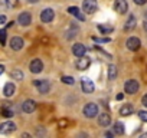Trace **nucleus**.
Segmentation results:
<instances>
[{
  "label": "nucleus",
  "instance_id": "obj_1",
  "mask_svg": "<svg viewBox=\"0 0 147 138\" xmlns=\"http://www.w3.org/2000/svg\"><path fill=\"white\" fill-rule=\"evenodd\" d=\"M33 85L36 86L39 94H48L51 91V82L46 79H36L33 81Z\"/></svg>",
  "mask_w": 147,
  "mask_h": 138
},
{
  "label": "nucleus",
  "instance_id": "obj_2",
  "mask_svg": "<svg viewBox=\"0 0 147 138\" xmlns=\"http://www.w3.org/2000/svg\"><path fill=\"white\" fill-rule=\"evenodd\" d=\"M138 88H140V85H138V81H136V79H128L124 84V91L128 95H134L138 91Z\"/></svg>",
  "mask_w": 147,
  "mask_h": 138
},
{
  "label": "nucleus",
  "instance_id": "obj_3",
  "mask_svg": "<svg viewBox=\"0 0 147 138\" xmlns=\"http://www.w3.org/2000/svg\"><path fill=\"white\" fill-rule=\"evenodd\" d=\"M84 115H85L87 118H94V117H97V115H98V107H97V104L88 102V104L84 107Z\"/></svg>",
  "mask_w": 147,
  "mask_h": 138
},
{
  "label": "nucleus",
  "instance_id": "obj_4",
  "mask_svg": "<svg viewBox=\"0 0 147 138\" xmlns=\"http://www.w3.org/2000/svg\"><path fill=\"white\" fill-rule=\"evenodd\" d=\"M98 9V3H97V0H84V3H82V10L88 15L91 13H95Z\"/></svg>",
  "mask_w": 147,
  "mask_h": 138
},
{
  "label": "nucleus",
  "instance_id": "obj_5",
  "mask_svg": "<svg viewBox=\"0 0 147 138\" xmlns=\"http://www.w3.org/2000/svg\"><path fill=\"white\" fill-rule=\"evenodd\" d=\"M81 88H82V92H85V94H92L94 89H95V85H94V82H92L90 78L84 76V78L81 79Z\"/></svg>",
  "mask_w": 147,
  "mask_h": 138
},
{
  "label": "nucleus",
  "instance_id": "obj_6",
  "mask_svg": "<svg viewBox=\"0 0 147 138\" xmlns=\"http://www.w3.org/2000/svg\"><path fill=\"white\" fill-rule=\"evenodd\" d=\"M140 46H141V42H140V39H138V38L131 36V38H128V39H127V49H128V50L136 52V50H138V49H140Z\"/></svg>",
  "mask_w": 147,
  "mask_h": 138
},
{
  "label": "nucleus",
  "instance_id": "obj_7",
  "mask_svg": "<svg viewBox=\"0 0 147 138\" xmlns=\"http://www.w3.org/2000/svg\"><path fill=\"white\" fill-rule=\"evenodd\" d=\"M114 10L120 15H124L127 10H128V3L127 0H115L114 3Z\"/></svg>",
  "mask_w": 147,
  "mask_h": 138
},
{
  "label": "nucleus",
  "instance_id": "obj_8",
  "mask_svg": "<svg viewBox=\"0 0 147 138\" xmlns=\"http://www.w3.org/2000/svg\"><path fill=\"white\" fill-rule=\"evenodd\" d=\"M55 19V12L52 9H43L40 13V20L43 23H51Z\"/></svg>",
  "mask_w": 147,
  "mask_h": 138
},
{
  "label": "nucleus",
  "instance_id": "obj_9",
  "mask_svg": "<svg viewBox=\"0 0 147 138\" xmlns=\"http://www.w3.org/2000/svg\"><path fill=\"white\" fill-rule=\"evenodd\" d=\"M29 69L32 74H40L42 69H43V62L40 59H33L29 65Z\"/></svg>",
  "mask_w": 147,
  "mask_h": 138
},
{
  "label": "nucleus",
  "instance_id": "obj_10",
  "mask_svg": "<svg viewBox=\"0 0 147 138\" xmlns=\"http://www.w3.org/2000/svg\"><path fill=\"white\" fill-rule=\"evenodd\" d=\"M13 131H16V124L12 121H6L0 125V132L2 134H12Z\"/></svg>",
  "mask_w": 147,
  "mask_h": 138
},
{
  "label": "nucleus",
  "instance_id": "obj_11",
  "mask_svg": "<svg viewBox=\"0 0 147 138\" xmlns=\"http://www.w3.org/2000/svg\"><path fill=\"white\" fill-rule=\"evenodd\" d=\"M18 22H19V25H22V26H29V25L32 23V15H30L29 12H22V13L19 15V17H18Z\"/></svg>",
  "mask_w": 147,
  "mask_h": 138
},
{
  "label": "nucleus",
  "instance_id": "obj_12",
  "mask_svg": "<svg viewBox=\"0 0 147 138\" xmlns=\"http://www.w3.org/2000/svg\"><path fill=\"white\" fill-rule=\"evenodd\" d=\"M36 109V102L33 99H26L23 104H22V111L25 114H32L33 111Z\"/></svg>",
  "mask_w": 147,
  "mask_h": 138
},
{
  "label": "nucleus",
  "instance_id": "obj_13",
  "mask_svg": "<svg viewBox=\"0 0 147 138\" xmlns=\"http://www.w3.org/2000/svg\"><path fill=\"white\" fill-rule=\"evenodd\" d=\"M85 52H87V48H85L82 43H75V45L72 46V53L75 55L77 58L85 56Z\"/></svg>",
  "mask_w": 147,
  "mask_h": 138
},
{
  "label": "nucleus",
  "instance_id": "obj_14",
  "mask_svg": "<svg viewBox=\"0 0 147 138\" xmlns=\"http://www.w3.org/2000/svg\"><path fill=\"white\" fill-rule=\"evenodd\" d=\"M90 65H91V58H88V56H82L77 62V68L80 71H85V69L90 68Z\"/></svg>",
  "mask_w": 147,
  "mask_h": 138
},
{
  "label": "nucleus",
  "instance_id": "obj_15",
  "mask_svg": "<svg viewBox=\"0 0 147 138\" xmlns=\"http://www.w3.org/2000/svg\"><path fill=\"white\" fill-rule=\"evenodd\" d=\"M23 45H25V42H23V39L19 38V36H15V38L10 39V48H12L13 50H20V49L23 48Z\"/></svg>",
  "mask_w": 147,
  "mask_h": 138
},
{
  "label": "nucleus",
  "instance_id": "obj_16",
  "mask_svg": "<svg viewBox=\"0 0 147 138\" xmlns=\"http://www.w3.org/2000/svg\"><path fill=\"white\" fill-rule=\"evenodd\" d=\"M68 13L69 15H72V16H75L78 20H81V22H84L85 20V16L80 12V9L78 7H75V6H71V7H68Z\"/></svg>",
  "mask_w": 147,
  "mask_h": 138
},
{
  "label": "nucleus",
  "instance_id": "obj_17",
  "mask_svg": "<svg viewBox=\"0 0 147 138\" xmlns=\"http://www.w3.org/2000/svg\"><path fill=\"white\" fill-rule=\"evenodd\" d=\"M15 92H16V86H15V84L7 82V84L5 85V88H3V95H5V96H7V98H10Z\"/></svg>",
  "mask_w": 147,
  "mask_h": 138
},
{
  "label": "nucleus",
  "instance_id": "obj_18",
  "mask_svg": "<svg viewBox=\"0 0 147 138\" xmlns=\"http://www.w3.org/2000/svg\"><path fill=\"white\" fill-rule=\"evenodd\" d=\"M98 124H100L101 127H108V125L111 124V118H110V115L105 114V112H102L101 115H98Z\"/></svg>",
  "mask_w": 147,
  "mask_h": 138
},
{
  "label": "nucleus",
  "instance_id": "obj_19",
  "mask_svg": "<svg viewBox=\"0 0 147 138\" xmlns=\"http://www.w3.org/2000/svg\"><path fill=\"white\" fill-rule=\"evenodd\" d=\"M133 105L131 104H124L121 108H120V115H123V117H128V115H131L133 114Z\"/></svg>",
  "mask_w": 147,
  "mask_h": 138
},
{
  "label": "nucleus",
  "instance_id": "obj_20",
  "mask_svg": "<svg viewBox=\"0 0 147 138\" xmlns=\"http://www.w3.org/2000/svg\"><path fill=\"white\" fill-rule=\"evenodd\" d=\"M136 23H137V20H136V16H130L128 17V20L125 22V26H124V29L125 30H131V29H134L136 27Z\"/></svg>",
  "mask_w": 147,
  "mask_h": 138
},
{
  "label": "nucleus",
  "instance_id": "obj_21",
  "mask_svg": "<svg viewBox=\"0 0 147 138\" xmlns=\"http://www.w3.org/2000/svg\"><path fill=\"white\" fill-rule=\"evenodd\" d=\"M124 131H125V128H124V125H123L121 122H115V124H114V127H113V132H114V134L123 135Z\"/></svg>",
  "mask_w": 147,
  "mask_h": 138
},
{
  "label": "nucleus",
  "instance_id": "obj_22",
  "mask_svg": "<svg viewBox=\"0 0 147 138\" xmlns=\"http://www.w3.org/2000/svg\"><path fill=\"white\" fill-rule=\"evenodd\" d=\"M98 30H100L102 35H110V33L114 30V27H113V26H108V25H98Z\"/></svg>",
  "mask_w": 147,
  "mask_h": 138
},
{
  "label": "nucleus",
  "instance_id": "obj_23",
  "mask_svg": "<svg viewBox=\"0 0 147 138\" xmlns=\"http://www.w3.org/2000/svg\"><path fill=\"white\" fill-rule=\"evenodd\" d=\"M78 33V27L77 26H71V29L66 32V39H74Z\"/></svg>",
  "mask_w": 147,
  "mask_h": 138
},
{
  "label": "nucleus",
  "instance_id": "obj_24",
  "mask_svg": "<svg viewBox=\"0 0 147 138\" xmlns=\"http://www.w3.org/2000/svg\"><path fill=\"white\" fill-rule=\"evenodd\" d=\"M115 76H117V68H115L114 65H110V66H108V79L113 81Z\"/></svg>",
  "mask_w": 147,
  "mask_h": 138
},
{
  "label": "nucleus",
  "instance_id": "obj_25",
  "mask_svg": "<svg viewBox=\"0 0 147 138\" xmlns=\"http://www.w3.org/2000/svg\"><path fill=\"white\" fill-rule=\"evenodd\" d=\"M2 114H3V117H6V118H12L15 114H13V109L9 107V105H6L3 109H2Z\"/></svg>",
  "mask_w": 147,
  "mask_h": 138
},
{
  "label": "nucleus",
  "instance_id": "obj_26",
  "mask_svg": "<svg viewBox=\"0 0 147 138\" xmlns=\"http://www.w3.org/2000/svg\"><path fill=\"white\" fill-rule=\"evenodd\" d=\"M12 78H13L15 81H22V79H23V72L19 71V69H16V71L12 72Z\"/></svg>",
  "mask_w": 147,
  "mask_h": 138
},
{
  "label": "nucleus",
  "instance_id": "obj_27",
  "mask_svg": "<svg viewBox=\"0 0 147 138\" xmlns=\"http://www.w3.org/2000/svg\"><path fill=\"white\" fill-rule=\"evenodd\" d=\"M62 82L66 84V85H74L75 84V79H74L72 76H62Z\"/></svg>",
  "mask_w": 147,
  "mask_h": 138
},
{
  "label": "nucleus",
  "instance_id": "obj_28",
  "mask_svg": "<svg viewBox=\"0 0 147 138\" xmlns=\"http://www.w3.org/2000/svg\"><path fill=\"white\" fill-rule=\"evenodd\" d=\"M0 45H6V30L5 29H0Z\"/></svg>",
  "mask_w": 147,
  "mask_h": 138
},
{
  "label": "nucleus",
  "instance_id": "obj_29",
  "mask_svg": "<svg viewBox=\"0 0 147 138\" xmlns=\"http://www.w3.org/2000/svg\"><path fill=\"white\" fill-rule=\"evenodd\" d=\"M5 3L7 5V7L13 9V7H16V6H18V3H19V0H5Z\"/></svg>",
  "mask_w": 147,
  "mask_h": 138
},
{
  "label": "nucleus",
  "instance_id": "obj_30",
  "mask_svg": "<svg viewBox=\"0 0 147 138\" xmlns=\"http://www.w3.org/2000/svg\"><path fill=\"white\" fill-rule=\"evenodd\" d=\"M138 118L143 121V122H147V111H138Z\"/></svg>",
  "mask_w": 147,
  "mask_h": 138
},
{
  "label": "nucleus",
  "instance_id": "obj_31",
  "mask_svg": "<svg viewBox=\"0 0 147 138\" xmlns=\"http://www.w3.org/2000/svg\"><path fill=\"white\" fill-rule=\"evenodd\" d=\"M94 40L95 42H100V43H108L110 42L108 38H94Z\"/></svg>",
  "mask_w": 147,
  "mask_h": 138
},
{
  "label": "nucleus",
  "instance_id": "obj_32",
  "mask_svg": "<svg viewBox=\"0 0 147 138\" xmlns=\"http://www.w3.org/2000/svg\"><path fill=\"white\" fill-rule=\"evenodd\" d=\"M68 124H69V122H68V119H61V121H59V125H61L62 128H66V127H68Z\"/></svg>",
  "mask_w": 147,
  "mask_h": 138
},
{
  "label": "nucleus",
  "instance_id": "obj_33",
  "mask_svg": "<svg viewBox=\"0 0 147 138\" xmlns=\"http://www.w3.org/2000/svg\"><path fill=\"white\" fill-rule=\"evenodd\" d=\"M134 3H136V5H138V6H143V5H146V3H147V0H134Z\"/></svg>",
  "mask_w": 147,
  "mask_h": 138
},
{
  "label": "nucleus",
  "instance_id": "obj_34",
  "mask_svg": "<svg viewBox=\"0 0 147 138\" xmlns=\"http://www.w3.org/2000/svg\"><path fill=\"white\" fill-rule=\"evenodd\" d=\"M6 20H7V19H6V16H5V15H0V25L6 23Z\"/></svg>",
  "mask_w": 147,
  "mask_h": 138
},
{
  "label": "nucleus",
  "instance_id": "obj_35",
  "mask_svg": "<svg viewBox=\"0 0 147 138\" xmlns=\"http://www.w3.org/2000/svg\"><path fill=\"white\" fill-rule=\"evenodd\" d=\"M141 104H143L144 107H147V94H146V95L141 98Z\"/></svg>",
  "mask_w": 147,
  "mask_h": 138
},
{
  "label": "nucleus",
  "instance_id": "obj_36",
  "mask_svg": "<svg viewBox=\"0 0 147 138\" xmlns=\"http://www.w3.org/2000/svg\"><path fill=\"white\" fill-rule=\"evenodd\" d=\"M22 138H32V135L28 134V132H23V134H22Z\"/></svg>",
  "mask_w": 147,
  "mask_h": 138
},
{
  "label": "nucleus",
  "instance_id": "obj_37",
  "mask_svg": "<svg viewBox=\"0 0 147 138\" xmlns=\"http://www.w3.org/2000/svg\"><path fill=\"white\" fill-rule=\"evenodd\" d=\"M40 42H42V43H49V39H48V38H42Z\"/></svg>",
  "mask_w": 147,
  "mask_h": 138
},
{
  "label": "nucleus",
  "instance_id": "obj_38",
  "mask_svg": "<svg viewBox=\"0 0 147 138\" xmlns=\"http://www.w3.org/2000/svg\"><path fill=\"white\" fill-rule=\"evenodd\" d=\"M3 72H5V66H3V65H0V75H2Z\"/></svg>",
  "mask_w": 147,
  "mask_h": 138
},
{
  "label": "nucleus",
  "instance_id": "obj_39",
  "mask_svg": "<svg viewBox=\"0 0 147 138\" xmlns=\"http://www.w3.org/2000/svg\"><path fill=\"white\" fill-rule=\"evenodd\" d=\"M123 98H124V95H123V94H118V95H117V99H118V101H121Z\"/></svg>",
  "mask_w": 147,
  "mask_h": 138
},
{
  "label": "nucleus",
  "instance_id": "obj_40",
  "mask_svg": "<svg viewBox=\"0 0 147 138\" xmlns=\"http://www.w3.org/2000/svg\"><path fill=\"white\" fill-rule=\"evenodd\" d=\"M28 2H29V3H38L39 0H28Z\"/></svg>",
  "mask_w": 147,
  "mask_h": 138
},
{
  "label": "nucleus",
  "instance_id": "obj_41",
  "mask_svg": "<svg viewBox=\"0 0 147 138\" xmlns=\"http://www.w3.org/2000/svg\"><path fill=\"white\" fill-rule=\"evenodd\" d=\"M140 138H147V132H146V134H143V135H141Z\"/></svg>",
  "mask_w": 147,
  "mask_h": 138
},
{
  "label": "nucleus",
  "instance_id": "obj_42",
  "mask_svg": "<svg viewBox=\"0 0 147 138\" xmlns=\"http://www.w3.org/2000/svg\"><path fill=\"white\" fill-rule=\"evenodd\" d=\"M144 29H146V30H147V22H146V23H144Z\"/></svg>",
  "mask_w": 147,
  "mask_h": 138
}]
</instances>
